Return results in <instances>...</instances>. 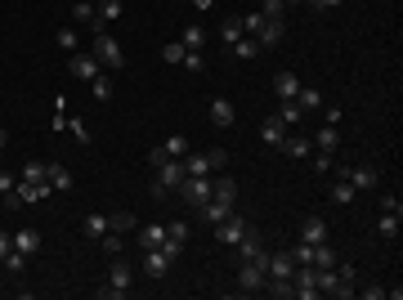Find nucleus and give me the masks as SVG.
Returning a JSON list of instances; mask_svg holds the SVG:
<instances>
[{
    "label": "nucleus",
    "instance_id": "nucleus-1",
    "mask_svg": "<svg viewBox=\"0 0 403 300\" xmlns=\"http://www.w3.org/2000/svg\"><path fill=\"white\" fill-rule=\"evenodd\" d=\"M130 283H134V269H130L121 256H112V265H108V283L99 287V300H121V296H130Z\"/></svg>",
    "mask_w": 403,
    "mask_h": 300
},
{
    "label": "nucleus",
    "instance_id": "nucleus-2",
    "mask_svg": "<svg viewBox=\"0 0 403 300\" xmlns=\"http://www.w3.org/2000/svg\"><path fill=\"white\" fill-rule=\"evenodd\" d=\"M157 180H152V198H166V193H175L179 184L188 180V171H184V157H166V162L157 166Z\"/></svg>",
    "mask_w": 403,
    "mask_h": 300
},
{
    "label": "nucleus",
    "instance_id": "nucleus-3",
    "mask_svg": "<svg viewBox=\"0 0 403 300\" xmlns=\"http://www.w3.org/2000/svg\"><path fill=\"white\" fill-rule=\"evenodd\" d=\"M90 54L99 59V68H103V72H121V68H126V50H121L117 36H108V32H94Z\"/></svg>",
    "mask_w": 403,
    "mask_h": 300
},
{
    "label": "nucleus",
    "instance_id": "nucleus-4",
    "mask_svg": "<svg viewBox=\"0 0 403 300\" xmlns=\"http://www.w3.org/2000/svg\"><path fill=\"white\" fill-rule=\"evenodd\" d=\"M224 166H229L224 148H206V153H193V148H188L184 153V171L188 175H215V171H224Z\"/></svg>",
    "mask_w": 403,
    "mask_h": 300
},
{
    "label": "nucleus",
    "instance_id": "nucleus-5",
    "mask_svg": "<svg viewBox=\"0 0 403 300\" xmlns=\"http://www.w3.org/2000/svg\"><path fill=\"white\" fill-rule=\"evenodd\" d=\"M179 198L193 206V211H197V206H206L211 202V175H188V180L179 184Z\"/></svg>",
    "mask_w": 403,
    "mask_h": 300
},
{
    "label": "nucleus",
    "instance_id": "nucleus-6",
    "mask_svg": "<svg viewBox=\"0 0 403 300\" xmlns=\"http://www.w3.org/2000/svg\"><path fill=\"white\" fill-rule=\"evenodd\" d=\"M265 265H260V260H242V269H238V287H242V292H265Z\"/></svg>",
    "mask_w": 403,
    "mask_h": 300
},
{
    "label": "nucleus",
    "instance_id": "nucleus-7",
    "mask_svg": "<svg viewBox=\"0 0 403 300\" xmlns=\"http://www.w3.org/2000/svg\"><path fill=\"white\" fill-rule=\"evenodd\" d=\"M247 229H251V224H247L242 215H229V220H220V224H215V238H220V247H238Z\"/></svg>",
    "mask_w": 403,
    "mask_h": 300
},
{
    "label": "nucleus",
    "instance_id": "nucleus-8",
    "mask_svg": "<svg viewBox=\"0 0 403 300\" xmlns=\"http://www.w3.org/2000/svg\"><path fill=\"white\" fill-rule=\"evenodd\" d=\"M67 68H72V77L76 81H94V77H99V59H94V54H81V50H76V54H67Z\"/></svg>",
    "mask_w": 403,
    "mask_h": 300
},
{
    "label": "nucleus",
    "instance_id": "nucleus-9",
    "mask_svg": "<svg viewBox=\"0 0 403 300\" xmlns=\"http://www.w3.org/2000/svg\"><path fill=\"white\" fill-rule=\"evenodd\" d=\"M170 265H175V256H166L161 247H148V251H143V274H148V278H166Z\"/></svg>",
    "mask_w": 403,
    "mask_h": 300
},
{
    "label": "nucleus",
    "instance_id": "nucleus-10",
    "mask_svg": "<svg viewBox=\"0 0 403 300\" xmlns=\"http://www.w3.org/2000/svg\"><path fill=\"white\" fill-rule=\"evenodd\" d=\"M238 256L269 265V251H265V242H260V233H256V229H247V233H242V242H238Z\"/></svg>",
    "mask_w": 403,
    "mask_h": 300
},
{
    "label": "nucleus",
    "instance_id": "nucleus-11",
    "mask_svg": "<svg viewBox=\"0 0 403 300\" xmlns=\"http://www.w3.org/2000/svg\"><path fill=\"white\" fill-rule=\"evenodd\" d=\"M301 242H310V247L328 242V220H323V215H305L301 220Z\"/></svg>",
    "mask_w": 403,
    "mask_h": 300
},
{
    "label": "nucleus",
    "instance_id": "nucleus-12",
    "mask_svg": "<svg viewBox=\"0 0 403 300\" xmlns=\"http://www.w3.org/2000/svg\"><path fill=\"white\" fill-rule=\"evenodd\" d=\"M265 274H269V278H292V274H296V256H292V251H269Z\"/></svg>",
    "mask_w": 403,
    "mask_h": 300
},
{
    "label": "nucleus",
    "instance_id": "nucleus-13",
    "mask_svg": "<svg viewBox=\"0 0 403 300\" xmlns=\"http://www.w3.org/2000/svg\"><path fill=\"white\" fill-rule=\"evenodd\" d=\"M341 175L354 184V193H363V189H377V184H381L377 166H354V171H341Z\"/></svg>",
    "mask_w": 403,
    "mask_h": 300
},
{
    "label": "nucleus",
    "instance_id": "nucleus-14",
    "mask_svg": "<svg viewBox=\"0 0 403 300\" xmlns=\"http://www.w3.org/2000/svg\"><path fill=\"white\" fill-rule=\"evenodd\" d=\"M233 121H238V112H233V103H229V99L211 103V126H215V130H233Z\"/></svg>",
    "mask_w": 403,
    "mask_h": 300
},
{
    "label": "nucleus",
    "instance_id": "nucleus-15",
    "mask_svg": "<svg viewBox=\"0 0 403 300\" xmlns=\"http://www.w3.org/2000/svg\"><path fill=\"white\" fill-rule=\"evenodd\" d=\"M283 36H287V27H283V18H265V27H260V50H269V45H283Z\"/></svg>",
    "mask_w": 403,
    "mask_h": 300
},
{
    "label": "nucleus",
    "instance_id": "nucleus-16",
    "mask_svg": "<svg viewBox=\"0 0 403 300\" xmlns=\"http://www.w3.org/2000/svg\"><path fill=\"white\" fill-rule=\"evenodd\" d=\"M336 148H341V130L323 121V130L314 135V153H336Z\"/></svg>",
    "mask_w": 403,
    "mask_h": 300
},
{
    "label": "nucleus",
    "instance_id": "nucleus-17",
    "mask_svg": "<svg viewBox=\"0 0 403 300\" xmlns=\"http://www.w3.org/2000/svg\"><path fill=\"white\" fill-rule=\"evenodd\" d=\"M283 153H287V157H296V162H305V157L314 153V139H305V135H287V139H283Z\"/></svg>",
    "mask_w": 403,
    "mask_h": 300
},
{
    "label": "nucleus",
    "instance_id": "nucleus-18",
    "mask_svg": "<svg viewBox=\"0 0 403 300\" xmlns=\"http://www.w3.org/2000/svg\"><path fill=\"white\" fill-rule=\"evenodd\" d=\"M206 41H211V32L202 23H188L184 36H179V45H184V50H206Z\"/></svg>",
    "mask_w": 403,
    "mask_h": 300
},
{
    "label": "nucleus",
    "instance_id": "nucleus-19",
    "mask_svg": "<svg viewBox=\"0 0 403 300\" xmlns=\"http://www.w3.org/2000/svg\"><path fill=\"white\" fill-rule=\"evenodd\" d=\"M45 180H50L54 193H67V189H72V171H67V166H59V162L45 166Z\"/></svg>",
    "mask_w": 403,
    "mask_h": 300
},
{
    "label": "nucleus",
    "instance_id": "nucleus-20",
    "mask_svg": "<svg viewBox=\"0 0 403 300\" xmlns=\"http://www.w3.org/2000/svg\"><path fill=\"white\" fill-rule=\"evenodd\" d=\"M260 139L269 148H283V139H287V126H283V117H269L265 126H260Z\"/></svg>",
    "mask_w": 403,
    "mask_h": 300
},
{
    "label": "nucleus",
    "instance_id": "nucleus-21",
    "mask_svg": "<svg viewBox=\"0 0 403 300\" xmlns=\"http://www.w3.org/2000/svg\"><path fill=\"white\" fill-rule=\"evenodd\" d=\"M72 14L81 18L85 27H90V36H94V32H108V27H99V14H94V5H90V0H72Z\"/></svg>",
    "mask_w": 403,
    "mask_h": 300
},
{
    "label": "nucleus",
    "instance_id": "nucleus-22",
    "mask_svg": "<svg viewBox=\"0 0 403 300\" xmlns=\"http://www.w3.org/2000/svg\"><path fill=\"white\" fill-rule=\"evenodd\" d=\"M296 90H301V77H296V72H278L274 77V95L278 99H296Z\"/></svg>",
    "mask_w": 403,
    "mask_h": 300
},
{
    "label": "nucleus",
    "instance_id": "nucleus-23",
    "mask_svg": "<svg viewBox=\"0 0 403 300\" xmlns=\"http://www.w3.org/2000/svg\"><path fill=\"white\" fill-rule=\"evenodd\" d=\"M81 233H85L90 242H99L103 233H108V215H99V211H94V215H85V220H81Z\"/></svg>",
    "mask_w": 403,
    "mask_h": 300
},
{
    "label": "nucleus",
    "instance_id": "nucleus-24",
    "mask_svg": "<svg viewBox=\"0 0 403 300\" xmlns=\"http://www.w3.org/2000/svg\"><path fill=\"white\" fill-rule=\"evenodd\" d=\"M161 242H166V224H143V229H139V251L161 247Z\"/></svg>",
    "mask_w": 403,
    "mask_h": 300
},
{
    "label": "nucleus",
    "instance_id": "nucleus-25",
    "mask_svg": "<svg viewBox=\"0 0 403 300\" xmlns=\"http://www.w3.org/2000/svg\"><path fill=\"white\" fill-rule=\"evenodd\" d=\"M211 198H215V202H229V206H233V202H238V184H233V180H224V175H220V180H211Z\"/></svg>",
    "mask_w": 403,
    "mask_h": 300
},
{
    "label": "nucleus",
    "instance_id": "nucleus-26",
    "mask_svg": "<svg viewBox=\"0 0 403 300\" xmlns=\"http://www.w3.org/2000/svg\"><path fill=\"white\" fill-rule=\"evenodd\" d=\"M197 211H202V220H206V224H220V220H229V215H233V206H229V202H215V198H211L206 206H197Z\"/></svg>",
    "mask_w": 403,
    "mask_h": 300
},
{
    "label": "nucleus",
    "instance_id": "nucleus-27",
    "mask_svg": "<svg viewBox=\"0 0 403 300\" xmlns=\"http://www.w3.org/2000/svg\"><path fill=\"white\" fill-rule=\"evenodd\" d=\"M36 247H41V233H36V229H18V233H14V251L36 256Z\"/></svg>",
    "mask_w": 403,
    "mask_h": 300
},
{
    "label": "nucleus",
    "instance_id": "nucleus-28",
    "mask_svg": "<svg viewBox=\"0 0 403 300\" xmlns=\"http://www.w3.org/2000/svg\"><path fill=\"white\" fill-rule=\"evenodd\" d=\"M94 14H99V27H108V23H117V18L126 14V5H121V0H103V5H94Z\"/></svg>",
    "mask_w": 403,
    "mask_h": 300
},
{
    "label": "nucleus",
    "instance_id": "nucleus-29",
    "mask_svg": "<svg viewBox=\"0 0 403 300\" xmlns=\"http://www.w3.org/2000/svg\"><path fill=\"white\" fill-rule=\"evenodd\" d=\"M242 18H224V23H220V41L224 45H233V41H242Z\"/></svg>",
    "mask_w": 403,
    "mask_h": 300
},
{
    "label": "nucleus",
    "instance_id": "nucleus-30",
    "mask_svg": "<svg viewBox=\"0 0 403 300\" xmlns=\"http://www.w3.org/2000/svg\"><path fill=\"white\" fill-rule=\"evenodd\" d=\"M350 202H354V184L341 175V180L332 184V206H350Z\"/></svg>",
    "mask_w": 403,
    "mask_h": 300
},
{
    "label": "nucleus",
    "instance_id": "nucleus-31",
    "mask_svg": "<svg viewBox=\"0 0 403 300\" xmlns=\"http://www.w3.org/2000/svg\"><path fill=\"white\" fill-rule=\"evenodd\" d=\"M229 50H233V59H256V54H260V41H256V36H242V41H233Z\"/></svg>",
    "mask_w": 403,
    "mask_h": 300
},
{
    "label": "nucleus",
    "instance_id": "nucleus-32",
    "mask_svg": "<svg viewBox=\"0 0 403 300\" xmlns=\"http://www.w3.org/2000/svg\"><path fill=\"white\" fill-rule=\"evenodd\" d=\"M319 103H323V95H319V90H314V86H301V90H296V108H301V112L319 108Z\"/></svg>",
    "mask_w": 403,
    "mask_h": 300
},
{
    "label": "nucleus",
    "instance_id": "nucleus-33",
    "mask_svg": "<svg viewBox=\"0 0 403 300\" xmlns=\"http://www.w3.org/2000/svg\"><path fill=\"white\" fill-rule=\"evenodd\" d=\"M90 90H94V99H99V103H108L112 99V77H108V72H99V77L90 81Z\"/></svg>",
    "mask_w": 403,
    "mask_h": 300
},
{
    "label": "nucleus",
    "instance_id": "nucleus-34",
    "mask_svg": "<svg viewBox=\"0 0 403 300\" xmlns=\"http://www.w3.org/2000/svg\"><path fill=\"white\" fill-rule=\"evenodd\" d=\"M108 229H112V233H130V229H134V215H130V211H112V215H108Z\"/></svg>",
    "mask_w": 403,
    "mask_h": 300
},
{
    "label": "nucleus",
    "instance_id": "nucleus-35",
    "mask_svg": "<svg viewBox=\"0 0 403 300\" xmlns=\"http://www.w3.org/2000/svg\"><path fill=\"white\" fill-rule=\"evenodd\" d=\"M377 233H381V238H399V215L386 211V215L377 220Z\"/></svg>",
    "mask_w": 403,
    "mask_h": 300
},
{
    "label": "nucleus",
    "instance_id": "nucleus-36",
    "mask_svg": "<svg viewBox=\"0 0 403 300\" xmlns=\"http://www.w3.org/2000/svg\"><path fill=\"white\" fill-rule=\"evenodd\" d=\"M332 265H336V251L328 242H319V247H314V269H332Z\"/></svg>",
    "mask_w": 403,
    "mask_h": 300
},
{
    "label": "nucleus",
    "instance_id": "nucleus-37",
    "mask_svg": "<svg viewBox=\"0 0 403 300\" xmlns=\"http://www.w3.org/2000/svg\"><path fill=\"white\" fill-rule=\"evenodd\" d=\"M54 45H59L63 54H76V32L72 27H59V32H54Z\"/></svg>",
    "mask_w": 403,
    "mask_h": 300
},
{
    "label": "nucleus",
    "instance_id": "nucleus-38",
    "mask_svg": "<svg viewBox=\"0 0 403 300\" xmlns=\"http://www.w3.org/2000/svg\"><path fill=\"white\" fill-rule=\"evenodd\" d=\"M27 260H32V256H23V251H9V256H5V260H0V265H5V269H9V274H14V278H18V274H23V269H27Z\"/></svg>",
    "mask_w": 403,
    "mask_h": 300
},
{
    "label": "nucleus",
    "instance_id": "nucleus-39",
    "mask_svg": "<svg viewBox=\"0 0 403 300\" xmlns=\"http://www.w3.org/2000/svg\"><path fill=\"white\" fill-rule=\"evenodd\" d=\"M99 242H103V251H108V256H121V251H126V238H121V233H112V229L103 233Z\"/></svg>",
    "mask_w": 403,
    "mask_h": 300
},
{
    "label": "nucleus",
    "instance_id": "nucleus-40",
    "mask_svg": "<svg viewBox=\"0 0 403 300\" xmlns=\"http://www.w3.org/2000/svg\"><path fill=\"white\" fill-rule=\"evenodd\" d=\"M278 117H283V126H296V121H301L305 112L296 108V99H283V108H278Z\"/></svg>",
    "mask_w": 403,
    "mask_h": 300
},
{
    "label": "nucleus",
    "instance_id": "nucleus-41",
    "mask_svg": "<svg viewBox=\"0 0 403 300\" xmlns=\"http://www.w3.org/2000/svg\"><path fill=\"white\" fill-rule=\"evenodd\" d=\"M161 148H166V157H184L188 153V139L184 135H170V139H161Z\"/></svg>",
    "mask_w": 403,
    "mask_h": 300
},
{
    "label": "nucleus",
    "instance_id": "nucleus-42",
    "mask_svg": "<svg viewBox=\"0 0 403 300\" xmlns=\"http://www.w3.org/2000/svg\"><path fill=\"white\" fill-rule=\"evenodd\" d=\"M260 27H265V14H260V9L242 14V32H247V36H260Z\"/></svg>",
    "mask_w": 403,
    "mask_h": 300
},
{
    "label": "nucleus",
    "instance_id": "nucleus-43",
    "mask_svg": "<svg viewBox=\"0 0 403 300\" xmlns=\"http://www.w3.org/2000/svg\"><path fill=\"white\" fill-rule=\"evenodd\" d=\"M67 130H72V139H76V144H90V126H85L81 117H72V121H67Z\"/></svg>",
    "mask_w": 403,
    "mask_h": 300
},
{
    "label": "nucleus",
    "instance_id": "nucleus-44",
    "mask_svg": "<svg viewBox=\"0 0 403 300\" xmlns=\"http://www.w3.org/2000/svg\"><path fill=\"white\" fill-rule=\"evenodd\" d=\"M188 233H193V229H188V224H184V220H175V224H166V238H175V242H179V247H184V242H188Z\"/></svg>",
    "mask_w": 403,
    "mask_h": 300
},
{
    "label": "nucleus",
    "instance_id": "nucleus-45",
    "mask_svg": "<svg viewBox=\"0 0 403 300\" xmlns=\"http://www.w3.org/2000/svg\"><path fill=\"white\" fill-rule=\"evenodd\" d=\"M184 68L188 72H202V68H206V54H202V50H184Z\"/></svg>",
    "mask_w": 403,
    "mask_h": 300
},
{
    "label": "nucleus",
    "instance_id": "nucleus-46",
    "mask_svg": "<svg viewBox=\"0 0 403 300\" xmlns=\"http://www.w3.org/2000/svg\"><path fill=\"white\" fill-rule=\"evenodd\" d=\"M310 157H314V171H319V175H332V171H336L332 153H310Z\"/></svg>",
    "mask_w": 403,
    "mask_h": 300
},
{
    "label": "nucleus",
    "instance_id": "nucleus-47",
    "mask_svg": "<svg viewBox=\"0 0 403 300\" xmlns=\"http://www.w3.org/2000/svg\"><path fill=\"white\" fill-rule=\"evenodd\" d=\"M292 256H296V265H314V247H310V242H296Z\"/></svg>",
    "mask_w": 403,
    "mask_h": 300
},
{
    "label": "nucleus",
    "instance_id": "nucleus-48",
    "mask_svg": "<svg viewBox=\"0 0 403 300\" xmlns=\"http://www.w3.org/2000/svg\"><path fill=\"white\" fill-rule=\"evenodd\" d=\"M18 180H32V184H36V180H45V162H27Z\"/></svg>",
    "mask_w": 403,
    "mask_h": 300
},
{
    "label": "nucleus",
    "instance_id": "nucleus-49",
    "mask_svg": "<svg viewBox=\"0 0 403 300\" xmlns=\"http://www.w3.org/2000/svg\"><path fill=\"white\" fill-rule=\"evenodd\" d=\"M161 59H166V63H184V45H179V41H170L166 50H161Z\"/></svg>",
    "mask_w": 403,
    "mask_h": 300
},
{
    "label": "nucleus",
    "instance_id": "nucleus-50",
    "mask_svg": "<svg viewBox=\"0 0 403 300\" xmlns=\"http://www.w3.org/2000/svg\"><path fill=\"white\" fill-rule=\"evenodd\" d=\"M283 9H287L283 0H265V5H260V14H265V18H283Z\"/></svg>",
    "mask_w": 403,
    "mask_h": 300
},
{
    "label": "nucleus",
    "instance_id": "nucleus-51",
    "mask_svg": "<svg viewBox=\"0 0 403 300\" xmlns=\"http://www.w3.org/2000/svg\"><path fill=\"white\" fill-rule=\"evenodd\" d=\"M381 211H395V215H403V202L395 198V193H386V198H381Z\"/></svg>",
    "mask_w": 403,
    "mask_h": 300
},
{
    "label": "nucleus",
    "instance_id": "nucleus-52",
    "mask_svg": "<svg viewBox=\"0 0 403 300\" xmlns=\"http://www.w3.org/2000/svg\"><path fill=\"white\" fill-rule=\"evenodd\" d=\"M14 175H9V171H0V198H9V193H14Z\"/></svg>",
    "mask_w": 403,
    "mask_h": 300
},
{
    "label": "nucleus",
    "instance_id": "nucleus-53",
    "mask_svg": "<svg viewBox=\"0 0 403 300\" xmlns=\"http://www.w3.org/2000/svg\"><path fill=\"white\" fill-rule=\"evenodd\" d=\"M161 162H166V148H161V144H157V148H152V153H148V171H157V166H161Z\"/></svg>",
    "mask_w": 403,
    "mask_h": 300
},
{
    "label": "nucleus",
    "instance_id": "nucleus-54",
    "mask_svg": "<svg viewBox=\"0 0 403 300\" xmlns=\"http://www.w3.org/2000/svg\"><path fill=\"white\" fill-rule=\"evenodd\" d=\"M9 251H14V233H5V229H0V260H5Z\"/></svg>",
    "mask_w": 403,
    "mask_h": 300
},
{
    "label": "nucleus",
    "instance_id": "nucleus-55",
    "mask_svg": "<svg viewBox=\"0 0 403 300\" xmlns=\"http://www.w3.org/2000/svg\"><path fill=\"white\" fill-rule=\"evenodd\" d=\"M345 5V0H314V9H319V14H323V9H341Z\"/></svg>",
    "mask_w": 403,
    "mask_h": 300
},
{
    "label": "nucleus",
    "instance_id": "nucleus-56",
    "mask_svg": "<svg viewBox=\"0 0 403 300\" xmlns=\"http://www.w3.org/2000/svg\"><path fill=\"white\" fill-rule=\"evenodd\" d=\"M5 148H9V130L0 126V153H5Z\"/></svg>",
    "mask_w": 403,
    "mask_h": 300
},
{
    "label": "nucleus",
    "instance_id": "nucleus-57",
    "mask_svg": "<svg viewBox=\"0 0 403 300\" xmlns=\"http://www.w3.org/2000/svg\"><path fill=\"white\" fill-rule=\"evenodd\" d=\"M188 5H193V9H211V5H215V0H188Z\"/></svg>",
    "mask_w": 403,
    "mask_h": 300
},
{
    "label": "nucleus",
    "instance_id": "nucleus-58",
    "mask_svg": "<svg viewBox=\"0 0 403 300\" xmlns=\"http://www.w3.org/2000/svg\"><path fill=\"white\" fill-rule=\"evenodd\" d=\"M283 5H287V9H292V5H301V0H283Z\"/></svg>",
    "mask_w": 403,
    "mask_h": 300
}]
</instances>
